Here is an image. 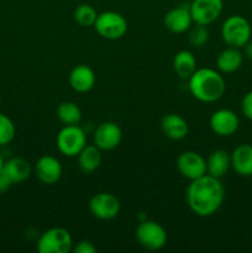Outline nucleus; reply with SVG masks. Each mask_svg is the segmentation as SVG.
Returning a JSON list of instances; mask_svg holds the SVG:
<instances>
[{"label": "nucleus", "mask_w": 252, "mask_h": 253, "mask_svg": "<svg viewBox=\"0 0 252 253\" xmlns=\"http://www.w3.org/2000/svg\"><path fill=\"white\" fill-rule=\"evenodd\" d=\"M189 209L202 217L216 214L225 199V189L219 178L204 174L190 180L185 193Z\"/></svg>", "instance_id": "1"}, {"label": "nucleus", "mask_w": 252, "mask_h": 253, "mask_svg": "<svg viewBox=\"0 0 252 253\" xmlns=\"http://www.w3.org/2000/svg\"><path fill=\"white\" fill-rule=\"evenodd\" d=\"M188 86L190 94L202 103H215L226 90L224 77L211 68L195 69L188 79Z\"/></svg>", "instance_id": "2"}, {"label": "nucleus", "mask_w": 252, "mask_h": 253, "mask_svg": "<svg viewBox=\"0 0 252 253\" xmlns=\"http://www.w3.org/2000/svg\"><path fill=\"white\" fill-rule=\"evenodd\" d=\"M251 24L241 15H231L222 22L221 37L227 46L242 48L251 40Z\"/></svg>", "instance_id": "3"}, {"label": "nucleus", "mask_w": 252, "mask_h": 253, "mask_svg": "<svg viewBox=\"0 0 252 253\" xmlns=\"http://www.w3.org/2000/svg\"><path fill=\"white\" fill-rule=\"evenodd\" d=\"M36 249L40 253H68L73 249V239L68 230L52 227L39 237Z\"/></svg>", "instance_id": "4"}, {"label": "nucleus", "mask_w": 252, "mask_h": 253, "mask_svg": "<svg viewBox=\"0 0 252 253\" xmlns=\"http://www.w3.org/2000/svg\"><path fill=\"white\" fill-rule=\"evenodd\" d=\"M56 145L66 157H77L86 146V135L78 125H64L57 135Z\"/></svg>", "instance_id": "5"}, {"label": "nucleus", "mask_w": 252, "mask_h": 253, "mask_svg": "<svg viewBox=\"0 0 252 253\" xmlns=\"http://www.w3.org/2000/svg\"><path fill=\"white\" fill-rule=\"evenodd\" d=\"M99 36L105 40L115 41L123 39L127 32V21L121 14L116 11H104L98 15L94 24Z\"/></svg>", "instance_id": "6"}, {"label": "nucleus", "mask_w": 252, "mask_h": 253, "mask_svg": "<svg viewBox=\"0 0 252 253\" xmlns=\"http://www.w3.org/2000/svg\"><path fill=\"white\" fill-rule=\"evenodd\" d=\"M167 231L162 225L152 220H145L136 229V240L150 251H158L167 244Z\"/></svg>", "instance_id": "7"}, {"label": "nucleus", "mask_w": 252, "mask_h": 253, "mask_svg": "<svg viewBox=\"0 0 252 253\" xmlns=\"http://www.w3.org/2000/svg\"><path fill=\"white\" fill-rule=\"evenodd\" d=\"M224 9L222 0H193L189 5V11L194 24H212L219 19Z\"/></svg>", "instance_id": "8"}, {"label": "nucleus", "mask_w": 252, "mask_h": 253, "mask_svg": "<svg viewBox=\"0 0 252 253\" xmlns=\"http://www.w3.org/2000/svg\"><path fill=\"white\" fill-rule=\"evenodd\" d=\"M120 209V200L111 193H98L89 200V210L99 220L115 219Z\"/></svg>", "instance_id": "9"}, {"label": "nucleus", "mask_w": 252, "mask_h": 253, "mask_svg": "<svg viewBox=\"0 0 252 253\" xmlns=\"http://www.w3.org/2000/svg\"><path fill=\"white\" fill-rule=\"evenodd\" d=\"M177 169L180 174L189 180L207 174V161L200 153L194 151H184L177 158Z\"/></svg>", "instance_id": "10"}, {"label": "nucleus", "mask_w": 252, "mask_h": 253, "mask_svg": "<svg viewBox=\"0 0 252 253\" xmlns=\"http://www.w3.org/2000/svg\"><path fill=\"white\" fill-rule=\"evenodd\" d=\"M209 125L212 132L217 136L229 137L239 130L240 119L237 114L230 109H219L211 114Z\"/></svg>", "instance_id": "11"}, {"label": "nucleus", "mask_w": 252, "mask_h": 253, "mask_svg": "<svg viewBox=\"0 0 252 253\" xmlns=\"http://www.w3.org/2000/svg\"><path fill=\"white\" fill-rule=\"evenodd\" d=\"M35 174L37 179L47 185L56 184L63 174V168L58 158L51 155H44L36 161Z\"/></svg>", "instance_id": "12"}, {"label": "nucleus", "mask_w": 252, "mask_h": 253, "mask_svg": "<svg viewBox=\"0 0 252 253\" xmlns=\"http://www.w3.org/2000/svg\"><path fill=\"white\" fill-rule=\"evenodd\" d=\"M123 140V131L120 126L113 121L101 123L94 132V145L101 151L115 150Z\"/></svg>", "instance_id": "13"}, {"label": "nucleus", "mask_w": 252, "mask_h": 253, "mask_svg": "<svg viewBox=\"0 0 252 253\" xmlns=\"http://www.w3.org/2000/svg\"><path fill=\"white\" fill-rule=\"evenodd\" d=\"M163 24L168 31L173 34H183L188 31L194 22H193L192 15H190L189 6H177L170 9L165 15Z\"/></svg>", "instance_id": "14"}, {"label": "nucleus", "mask_w": 252, "mask_h": 253, "mask_svg": "<svg viewBox=\"0 0 252 253\" xmlns=\"http://www.w3.org/2000/svg\"><path fill=\"white\" fill-rule=\"evenodd\" d=\"M69 85L77 93H88L95 85V73L85 64L76 66L69 73Z\"/></svg>", "instance_id": "15"}, {"label": "nucleus", "mask_w": 252, "mask_h": 253, "mask_svg": "<svg viewBox=\"0 0 252 253\" xmlns=\"http://www.w3.org/2000/svg\"><path fill=\"white\" fill-rule=\"evenodd\" d=\"M231 167L241 177L252 175V145L241 143L236 146L230 155Z\"/></svg>", "instance_id": "16"}, {"label": "nucleus", "mask_w": 252, "mask_h": 253, "mask_svg": "<svg viewBox=\"0 0 252 253\" xmlns=\"http://www.w3.org/2000/svg\"><path fill=\"white\" fill-rule=\"evenodd\" d=\"M1 172L9 178L12 184H19L29 179L32 173V167L25 158L14 157L5 161Z\"/></svg>", "instance_id": "17"}, {"label": "nucleus", "mask_w": 252, "mask_h": 253, "mask_svg": "<svg viewBox=\"0 0 252 253\" xmlns=\"http://www.w3.org/2000/svg\"><path fill=\"white\" fill-rule=\"evenodd\" d=\"M161 128L168 138L174 141L183 140L187 137L188 132H189L187 120L178 114H167L166 116H163L162 121H161Z\"/></svg>", "instance_id": "18"}, {"label": "nucleus", "mask_w": 252, "mask_h": 253, "mask_svg": "<svg viewBox=\"0 0 252 253\" xmlns=\"http://www.w3.org/2000/svg\"><path fill=\"white\" fill-rule=\"evenodd\" d=\"M244 63V54L236 47H227L222 49L216 57V67L219 72L225 74L235 73Z\"/></svg>", "instance_id": "19"}, {"label": "nucleus", "mask_w": 252, "mask_h": 253, "mask_svg": "<svg viewBox=\"0 0 252 253\" xmlns=\"http://www.w3.org/2000/svg\"><path fill=\"white\" fill-rule=\"evenodd\" d=\"M231 167V157L225 150H215L207 160V174L221 179Z\"/></svg>", "instance_id": "20"}, {"label": "nucleus", "mask_w": 252, "mask_h": 253, "mask_svg": "<svg viewBox=\"0 0 252 253\" xmlns=\"http://www.w3.org/2000/svg\"><path fill=\"white\" fill-rule=\"evenodd\" d=\"M77 157H78L79 168L85 174L95 172L100 167L101 160H103L101 150L95 145H86Z\"/></svg>", "instance_id": "21"}, {"label": "nucleus", "mask_w": 252, "mask_h": 253, "mask_svg": "<svg viewBox=\"0 0 252 253\" xmlns=\"http://www.w3.org/2000/svg\"><path fill=\"white\" fill-rule=\"evenodd\" d=\"M197 69V59L189 49H182L177 52L173 58V71L179 78L189 79V77Z\"/></svg>", "instance_id": "22"}, {"label": "nucleus", "mask_w": 252, "mask_h": 253, "mask_svg": "<svg viewBox=\"0 0 252 253\" xmlns=\"http://www.w3.org/2000/svg\"><path fill=\"white\" fill-rule=\"evenodd\" d=\"M57 118L63 125H78L82 120V110L73 101H63L57 108Z\"/></svg>", "instance_id": "23"}, {"label": "nucleus", "mask_w": 252, "mask_h": 253, "mask_svg": "<svg viewBox=\"0 0 252 253\" xmlns=\"http://www.w3.org/2000/svg\"><path fill=\"white\" fill-rule=\"evenodd\" d=\"M98 12L91 6L90 4H81L74 9L73 17L77 24L82 27H90L94 26L98 17Z\"/></svg>", "instance_id": "24"}, {"label": "nucleus", "mask_w": 252, "mask_h": 253, "mask_svg": "<svg viewBox=\"0 0 252 253\" xmlns=\"http://www.w3.org/2000/svg\"><path fill=\"white\" fill-rule=\"evenodd\" d=\"M16 135V127L11 119L0 113V147L12 142Z\"/></svg>", "instance_id": "25"}, {"label": "nucleus", "mask_w": 252, "mask_h": 253, "mask_svg": "<svg viewBox=\"0 0 252 253\" xmlns=\"http://www.w3.org/2000/svg\"><path fill=\"white\" fill-rule=\"evenodd\" d=\"M209 41V31L205 25L194 24L189 29V43L195 48H202Z\"/></svg>", "instance_id": "26"}, {"label": "nucleus", "mask_w": 252, "mask_h": 253, "mask_svg": "<svg viewBox=\"0 0 252 253\" xmlns=\"http://www.w3.org/2000/svg\"><path fill=\"white\" fill-rule=\"evenodd\" d=\"M241 110L245 118L252 120V90L247 91L241 100Z\"/></svg>", "instance_id": "27"}, {"label": "nucleus", "mask_w": 252, "mask_h": 253, "mask_svg": "<svg viewBox=\"0 0 252 253\" xmlns=\"http://www.w3.org/2000/svg\"><path fill=\"white\" fill-rule=\"evenodd\" d=\"M72 251L76 253H95L96 247L94 246L90 241L83 240V241H79L78 244L72 249Z\"/></svg>", "instance_id": "28"}, {"label": "nucleus", "mask_w": 252, "mask_h": 253, "mask_svg": "<svg viewBox=\"0 0 252 253\" xmlns=\"http://www.w3.org/2000/svg\"><path fill=\"white\" fill-rule=\"evenodd\" d=\"M12 185V183L10 182L9 178L4 174L2 172H0V195L4 194L7 189Z\"/></svg>", "instance_id": "29"}, {"label": "nucleus", "mask_w": 252, "mask_h": 253, "mask_svg": "<svg viewBox=\"0 0 252 253\" xmlns=\"http://www.w3.org/2000/svg\"><path fill=\"white\" fill-rule=\"evenodd\" d=\"M242 48L245 49V56H246L247 58L251 59V61H252V41H251V40H250V41L247 42V43L245 44Z\"/></svg>", "instance_id": "30"}, {"label": "nucleus", "mask_w": 252, "mask_h": 253, "mask_svg": "<svg viewBox=\"0 0 252 253\" xmlns=\"http://www.w3.org/2000/svg\"><path fill=\"white\" fill-rule=\"evenodd\" d=\"M4 158H2V156H1V153H0V172H1L2 170V166H4Z\"/></svg>", "instance_id": "31"}, {"label": "nucleus", "mask_w": 252, "mask_h": 253, "mask_svg": "<svg viewBox=\"0 0 252 253\" xmlns=\"http://www.w3.org/2000/svg\"><path fill=\"white\" fill-rule=\"evenodd\" d=\"M0 104H1V95H0Z\"/></svg>", "instance_id": "32"}]
</instances>
